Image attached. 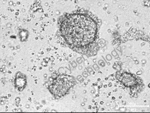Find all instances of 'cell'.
Returning a JSON list of instances; mask_svg holds the SVG:
<instances>
[{"label": "cell", "mask_w": 150, "mask_h": 113, "mask_svg": "<svg viewBox=\"0 0 150 113\" xmlns=\"http://www.w3.org/2000/svg\"><path fill=\"white\" fill-rule=\"evenodd\" d=\"M60 31L68 44L81 48L92 43L95 40L98 25L90 16L76 14L70 15L64 20Z\"/></svg>", "instance_id": "6da1fadb"}, {"label": "cell", "mask_w": 150, "mask_h": 113, "mask_svg": "<svg viewBox=\"0 0 150 113\" xmlns=\"http://www.w3.org/2000/svg\"><path fill=\"white\" fill-rule=\"evenodd\" d=\"M69 83L64 78L59 77L55 79L50 87L51 92L55 96H64L69 89Z\"/></svg>", "instance_id": "7a4b0ae2"}, {"label": "cell", "mask_w": 150, "mask_h": 113, "mask_svg": "<svg viewBox=\"0 0 150 113\" xmlns=\"http://www.w3.org/2000/svg\"><path fill=\"white\" fill-rule=\"evenodd\" d=\"M118 78L126 87L136 88L139 85V78L129 72L121 73Z\"/></svg>", "instance_id": "3957f363"}]
</instances>
